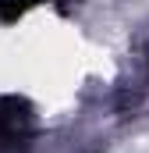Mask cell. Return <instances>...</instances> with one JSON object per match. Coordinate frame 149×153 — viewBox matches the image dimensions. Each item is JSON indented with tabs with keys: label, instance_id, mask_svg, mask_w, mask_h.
I'll use <instances>...</instances> for the list:
<instances>
[{
	"label": "cell",
	"instance_id": "obj_2",
	"mask_svg": "<svg viewBox=\"0 0 149 153\" xmlns=\"http://www.w3.org/2000/svg\"><path fill=\"white\" fill-rule=\"evenodd\" d=\"M36 4H43V0H0V22H14Z\"/></svg>",
	"mask_w": 149,
	"mask_h": 153
},
{
	"label": "cell",
	"instance_id": "obj_1",
	"mask_svg": "<svg viewBox=\"0 0 149 153\" xmlns=\"http://www.w3.org/2000/svg\"><path fill=\"white\" fill-rule=\"evenodd\" d=\"M36 132V114L25 96H0V143L21 146Z\"/></svg>",
	"mask_w": 149,
	"mask_h": 153
}]
</instances>
